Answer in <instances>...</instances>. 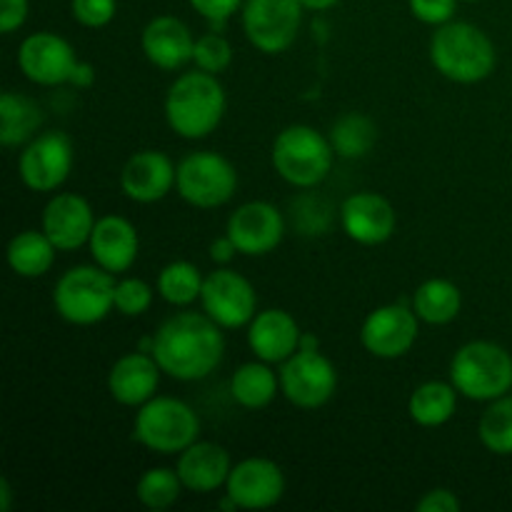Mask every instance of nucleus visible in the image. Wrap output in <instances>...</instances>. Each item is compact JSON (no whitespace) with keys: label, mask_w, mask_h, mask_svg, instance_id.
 <instances>
[{"label":"nucleus","mask_w":512,"mask_h":512,"mask_svg":"<svg viewBox=\"0 0 512 512\" xmlns=\"http://www.w3.org/2000/svg\"><path fill=\"white\" fill-rule=\"evenodd\" d=\"M223 328L205 313L173 315L153 333V358L168 378L195 383L208 378L223 363Z\"/></svg>","instance_id":"nucleus-1"},{"label":"nucleus","mask_w":512,"mask_h":512,"mask_svg":"<svg viewBox=\"0 0 512 512\" xmlns=\"http://www.w3.org/2000/svg\"><path fill=\"white\" fill-rule=\"evenodd\" d=\"M430 63L453 83L475 85L493 75L498 50L483 28L465 20H450L438 25L430 38Z\"/></svg>","instance_id":"nucleus-2"},{"label":"nucleus","mask_w":512,"mask_h":512,"mask_svg":"<svg viewBox=\"0 0 512 512\" xmlns=\"http://www.w3.org/2000/svg\"><path fill=\"white\" fill-rule=\"evenodd\" d=\"M228 98L218 75L193 70L175 78L165 93V120L185 140H200L223 123Z\"/></svg>","instance_id":"nucleus-3"},{"label":"nucleus","mask_w":512,"mask_h":512,"mask_svg":"<svg viewBox=\"0 0 512 512\" xmlns=\"http://www.w3.org/2000/svg\"><path fill=\"white\" fill-rule=\"evenodd\" d=\"M450 383L473 403H493L512 390V355L493 340L465 343L450 360Z\"/></svg>","instance_id":"nucleus-4"},{"label":"nucleus","mask_w":512,"mask_h":512,"mask_svg":"<svg viewBox=\"0 0 512 512\" xmlns=\"http://www.w3.org/2000/svg\"><path fill=\"white\" fill-rule=\"evenodd\" d=\"M118 280L100 265H75L53 288V308L65 323L98 325L115 310Z\"/></svg>","instance_id":"nucleus-5"},{"label":"nucleus","mask_w":512,"mask_h":512,"mask_svg":"<svg viewBox=\"0 0 512 512\" xmlns=\"http://www.w3.org/2000/svg\"><path fill=\"white\" fill-rule=\"evenodd\" d=\"M335 150L330 138H325L313 125H288L273 140L270 160L280 178L293 188H315L333 170Z\"/></svg>","instance_id":"nucleus-6"},{"label":"nucleus","mask_w":512,"mask_h":512,"mask_svg":"<svg viewBox=\"0 0 512 512\" xmlns=\"http://www.w3.org/2000/svg\"><path fill=\"white\" fill-rule=\"evenodd\" d=\"M133 438L150 453L180 455L200 438V418L183 400L155 395L138 408Z\"/></svg>","instance_id":"nucleus-7"},{"label":"nucleus","mask_w":512,"mask_h":512,"mask_svg":"<svg viewBox=\"0 0 512 512\" xmlns=\"http://www.w3.org/2000/svg\"><path fill=\"white\" fill-rule=\"evenodd\" d=\"M175 190L193 208H220L238 193V170L225 155L198 150V153L185 155L178 163Z\"/></svg>","instance_id":"nucleus-8"},{"label":"nucleus","mask_w":512,"mask_h":512,"mask_svg":"<svg viewBox=\"0 0 512 512\" xmlns=\"http://www.w3.org/2000/svg\"><path fill=\"white\" fill-rule=\"evenodd\" d=\"M300 0H245L240 8L245 38L265 55H280L298 40L303 25Z\"/></svg>","instance_id":"nucleus-9"},{"label":"nucleus","mask_w":512,"mask_h":512,"mask_svg":"<svg viewBox=\"0 0 512 512\" xmlns=\"http://www.w3.org/2000/svg\"><path fill=\"white\" fill-rule=\"evenodd\" d=\"M280 390L300 410H318L338 390V370L320 350H298L280 368Z\"/></svg>","instance_id":"nucleus-10"},{"label":"nucleus","mask_w":512,"mask_h":512,"mask_svg":"<svg viewBox=\"0 0 512 512\" xmlns=\"http://www.w3.org/2000/svg\"><path fill=\"white\" fill-rule=\"evenodd\" d=\"M200 305L203 313L223 330L245 328L258 315V295L250 280L225 265H218V270L205 275Z\"/></svg>","instance_id":"nucleus-11"},{"label":"nucleus","mask_w":512,"mask_h":512,"mask_svg":"<svg viewBox=\"0 0 512 512\" xmlns=\"http://www.w3.org/2000/svg\"><path fill=\"white\" fill-rule=\"evenodd\" d=\"M73 170V143L60 130L35 135L18 158V175L33 193H53Z\"/></svg>","instance_id":"nucleus-12"},{"label":"nucleus","mask_w":512,"mask_h":512,"mask_svg":"<svg viewBox=\"0 0 512 512\" xmlns=\"http://www.w3.org/2000/svg\"><path fill=\"white\" fill-rule=\"evenodd\" d=\"M420 335V318L413 305H383L368 313L360 328V343L373 358L398 360L413 350Z\"/></svg>","instance_id":"nucleus-13"},{"label":"nucleus","mask_w":512,"mask_h":512,"mask_svg":"<svg viewBox=\"0 0 512 512\" xmlns=\"http://www.w3.org/2000/svg\"><path fill=\"white\" fill-rule=\"evenodd\" d=\"M225 233L230 235L240 255L260 258V255L273 253L283 243L285 218L273 203L250 200L230 215Z\"/></svg>","instance_id":"nucleus-14"},{"label":"nucleus","mask_w":512,"mask_h":512,"mask_svg":"<svg viewBox=\"0 0 512 512\" xmlns=\"http://www.w3.org/2000/svg\"><path fill=\"white\" fill-rule=\"evenodd\" d=\"M398 215L388 198L373 190L353 193L340 205V228L353 243L375 248L393 238Z\"/></svg>","instance_id":"nucleus-15"},{"label":"nucleus","mask_w":512,"mask_h":512,"mask_svg":"<svg viewBox=\"0 0 512 512\" xmlns=\"http://www.w3.org/2000/svg\"><path fill=\"white\" fill-rule=\"evenodd\" d=\"M20 73L35 85H53L70 83L73 68L78 65L73 45L55 33H33L20 43L18 50Z\"/></svg>","instance_id":"nucleus-16"},{"label":"nucleus","mask_w":512,"mask_h":512,"mask_svg":"<svg viewBox=\"0 0 512 512\" xmlns=\"http://www.w3.org/2000/svg\"><path fill=\"white\" fill-rule=\"evenodd\" d=\"M225 493L240 510H268L285 495V473L275 460L245 458L233 465Z\"/></svg>","instance_id":"nucleus-17"},{"label":"nucleus","mask_w":512,"mask_h":512,"mask_svg":"<svg viewBox=\"0 0 512 512\" xmlns=\"http://www.w3.org/2000/svg\"><path fill=\"white\" fill-rule=\"evenodd\" d=\"M95 215L88 200L78 193H58L48 200L43 210V233L53 240L60 253H73L90 243L95 228Z\"/></svg>","instance_id":"nucleus-18"},{"label":"nucleus","mask_w":512,"mask_h":512,"mask_svg":"<svg viewBox=\"0 0 512 512\" xmlns=\"http://www.w3.org/2000/svg\"><path fill=\"white\" fill-rule=\"evenodd\" d=\"M178 165L160 150H140L125 160L120 170V190L133 203L150 205L163 200L175 188Z\"/></svg>","instance_id":"nucleus-19"},{"label":"nucleus","mask_w":512,"mask_h":512,"mask_svg":"<svg viewBox=\"0 0 512 512\" xmlns=\"http://www.w3.org/2000/svg\"><path fill=\"white\" fill-rule=\"evenodd\" d=\"M140 48L155 68L175 73V70L193 63L195 38L180 18L158 15L140 33Z\"/></svg>","instance_id":"nucleus-20"},{"label":"nucleus","mask_w":512,"mask_h":512,"mask_svg":"<svg viewBox=\"0 0 512 512\" xmlns=\"http://www.w3.org/2000/svg\"><path fill=\"white\" fill-rule=\"evenodd\" d=\"M300 338H303V330L288 310H260L248 325L250 350H253L255 358L270 365H283L290 355L298 353Z\"/></svg>","instance_id":"nucleus-21"},{"label":"nucleus","mask_w":512,"mask_h":512,"mask_svg":"<svg viewBox=\"0 0 512 512\" xmlns=\"http://www.w3.org/2000/svg\"><path fill=\"white\" fill-rule=\"evenodd\" d=\"M88 248L95 265L113 275L128 273L140 253L138 230L123 215H103L95 223Z\"/></svg>","instance_id":"nucleus-22"},{"label":"nucleus","mask_w":512,"mask_h":512,"mask_svg":"<svg viewBox=\"0 0 512 512\" xmlns=\"http://www.w3.org/2000/svg\"><path fill=\"white\" fill-rule=\"evenodd\" d=\"M160 373L163 370L153 353L135 350V353L115 360L108 373V390L115 403L125 405V408H140L158 393Z\"/></svg>","instance_id":"nucleus-23"},{"label":"nucleus","mask_w":512,"mask_h":512,"mask_svg":"<svg viewBox=\"0 0 512 512\" xmlns=\"http://www.w3.org/2000/svg\"><path fill=\"white\" fill-rule=\"evenodd\" d=\"M175 470H178L185 490L205 495L225 488L233 463H230V455L223 445L208 443V440H195L190 448H185L178 455Z\"/></svg>","instance_id":"nucleus-24"},{"label":"nucleus","mask_w":512,"mask_h":512,"mask_svg":"<svg viewBox=\"0 0 512 512\" xmlns=\"http://www.w3.org/2000/svg\"><path fill=\"white\" fill-rule=\"evenodd\" d=\"M458 388L443 380H428L418 385L408 400L410 420L420 428H443L458 410Z\"/></svg>","instance_id":"nucleus-25"},{"label":"nucleus","mask_w":512,"mask_h":512,"mask_svg":"<svg viewBox=\"0 0 512 512\" xmlns=\"http://www.w3.org/2000/svg\"><path fill=\"white\" fill-rule=\"evenodd\" d=\"M280 375L265 360L240 365L230 378V395L245 410H263L278 398Z\"/></svg>","instance_id":"nucleus-26"},{"label":"nucleus","mask_w":512,"mask_h":512,"mask_svg":"<svg viewBox=\"0 0 512 512\" xmlns=\"http://www.w3.org/2000/svg\"><path fill=\"white\" fill-rule=\"evenodd\" d=\"M40 125H43V110L35 100L13 90L0 95V145L3 148L30 143Z\"/></svg>","instance_id":"nucleus-27"},{"label":"nucleus","mask_w":512,"mask_h":512,"mask_svg":"<svg viewBox=\"0 0 512 512\" xmlns=\"http://www.w3.org/2000/svg\"><path fill=\"white\" fill-rule=\"evenodd\" d=\"M58 248L40 230H23L8 243V265L20 278H43L55 265Z\"/></svg>","instance_id":"nucleus-28"},{"label":"nucleus","mask_w":512,"mask_h":512,"mask_svg":"<svg viewBox=\"0 0 512 512\" xmlns=\"http://www.w3.org/2000/svg\"><path fill=\"white\" fill-rule=\"evenodd\" d=\"M413 310L420 323L448 325L463 310V293L453 280L430 278L413 293Z\"/></svg>","instance_id":"nucleus-29"},{"label":"nucleus","mask_w":512,"mask_h":512,"mask_svg":"<svg viewBox=\"0 0 512 512\" xmlns=\"http://www.w3.org/2000/svg\"><path fill=\"white\" fill-rule=\"evenodd\" d=\"M330 143L335 155L348 160H358L368 155L378 143V125L365 113H345L330 128Z\"/></svg>","instance_id":"nucleus-30"},{"label":"nucleus","mask_w":512,"mask_h":512,"mask_svg":"<svg viewBox=\"0 0 512 512\" xmlns=\"http://www.w3.org/2000/svg\"><path fill=\"white\" fill-rule=\"evenodd\" d=\"M203 283L205 275L200 273L198 265L190 263V260H175V263H168L160 270L155 290H158L165 303L175 305V308H185V305H193L195 300H200Z\"/></svg>","instance_id":"nucleus-31"},{"label":"nucleus","mask_w":512,"mask_h":512,"mask_svg":"<svg viewBox=\"0 0 512 512\" xmlns=\"http://www.w3.org/2000/svg\"><path fill=\"white\" fill-rule=\"evenodd\" d=\"M478 438L485 450L500 458L512 455V395L488 403L485 413L480 415Z\"/></svg>","instance_id":"nucleus-32"},{"label":"nucleus","mask_w":512,"mask_h":512,"mask_svg":"<svg viewBox=\"0 0 512 512\" xmlns=\"http://www.w3.org/2000/svg\"><path fill=\"white\" fill-rule=\"evenodd\" d=\"M183 490L185 485L178 470L170 468H150L135 485V495L148 510H168L170 505L178 503Z\"/></svg>","instance_id":"nucleus-33"},{"label":"nucleus","mask_w":512,"mask_h":512,"mask_svg":"<svg viewBox=\"0 0 512 512\" xmlns=\"http://www.w3.org/2000/svg\"><path fill=\"white\" fill-rule=\"evenodd\" d=\"M193 63L198 65V70H205V73H225L230 68V63H233V45L220 33L200 35L195 40Z\"/></svg>","instance_id":"nucleus-34"},{"label":"nucleus","mask_w":512,"mask_h":512,"mask_svg":"<svg viewBox=\"0 0 512 512\" xmlns=\"http://www.w3.org/2000/svg\"><path fill=\"white\" fill-rule=\"evenodd\" d=\"M155 290L140 278H123L118 280L115 288V310L125 318H140L153 305Z\"/></svg>","instance_id":"nucleus-35"},{"label":"nucleus","mask_w":512,"mask_h":512,"mask_svg":"<svg viewBox=\"0 0 512 512\" xmlns=\"http://www.w3.org/2000/svg\"><path fill=\"white\" fill-rule=\"evenodd\" d=\"M73 18L85 28H105L115 18V0H70Z\"/></svg>","instance_id":"nucleus-36"},{"label":"nucleus","mask_w":512,"mask_h":512,"mask_svg":"<svg viewBox=\"0 0 512 512\" xmlns=\"http://www.w3.org/2000/svg\"><path fill=\"white\" fill-rule=\"evenodd\" d=\"M410 13L425 25H445L453 20L458 0H408Z\"/></svg>","instance_id":"nucleus-37"},{"label":"nucleus","mask_w":512,"mask_h":512,"mask_svg":"<svg viewBox=\"0 0 512 512\" xmlns=\"http://www.w3.org/2000/svg\"><path fill=\"white\" fill-rule=\"evenodd\" d=\"M193 5L195 13L203 15L213 28H223L225 20L233 18L240 8H243L245 0H188Z\"/></svg>","instance_id":"nucleus-38"},{"label":"nucleus","mask_w":512,"mask_h":512,"mask_svg":"<svg viewBox=\"0 0 512 512\" xmlns=\"http://www.w3.org/2000/svg\"><path fill=\"white\" fill-rule=\"evenodd\" d=\"M460 498L448 488H435L428 490L423 498L415 503V510L418 512H458L460 510Z\"/></svg>","instance_id":"nucleus-39"},{"label":"nucleus","mask_w":512,"mask_h":512,"mask_svg":"<svg viewBox=\"0 0 512 512\" xmlns=\"http://www.w3.org/2000/svg\"><path fill=\"white\" fill-rule=\"evenodd\" d=\"M28 0H0V33L10 35L28 20Z\"/></svg>","instance_id":"nucleus-40"},{"label":"nucleus","mask_w":512,"mask_h":512,"mask_svg":"<svg viewBox=\"0 0 512 512\" xmlns=\"http://www.w3.org/2000/svg\"><path fill=\"white\" fill-rule=\"evenodd\" d=\"M235 255H238V248H235V243L230 240L228 233H225L223 238H215L213 245H210V260H213L215 265H228Z\"/></svg>","instance_id":"nucleus-41"},{"label":"nucleus","mask_w":512,"mask_h":512,"mask_svg":"<svg viewBox=\"0 0 512 512\" xmlns=\"http://www.w3.org/2000/svg\"><path fill=\"white\" fill-rule=\"evenodd\" d=\"M70 83L75 88H90L95 83V68L85 60H78V65L73 68V75H70Z\"/></svg>","instance_id":"nucleus-42"},{"label":"nucleus","mask_w":512,"mask_h":512,"mask_svg":"<svg viewBox=\"0 0 512 512\" xmlns=\"http://www.w3.org/2000/svg\"><path fill=\"white\" fill-rule=\"evenodd\" d=\"M10 508H13V488L8 478H0V510L10 512Z\"/></svg>","instance_id":"nucleus-43"},{"label":"nucleus","mask_w":512,"mask_h":512,"mask_svg":"<svg viewBox=\"0 0 512 512\" xmlns=\"http://www.w3.org/2000/svg\"><path fill=\"white\" fill-rule=\"evenodd\" d=\"M305 10H313V13H323V10H330L333 5H338L340 0H300Z\"/></svg>","instance_id":"nucleus-44"},{"label":"nucleus","mask_w":512,"mask_h":512,"mask_svg":"<svg viewBox=\"0 0 512 512\" xmlns=\"http://www.w3.org/2000/svg\"><path fill=\"white\" fill-rule=\"evenodd\" d=\"M300 350H320L318 338L310 333H303V338H300Z\"/></svg>","instance_id":"nucleus-45"},{"label":"nucleus","mask_w":512,"mask_h":512,"mask_svg":"<svg viewBox=\"0 0 512 512\" xmlns=\"http://www.w3.org/2000/svg\"><path fill=\"white\" fill-rule=\"evenodd\" d=\"M463 3H475V0H463Z\"/></svg>","instance_id":"nucleus-46"}]
</instances>
